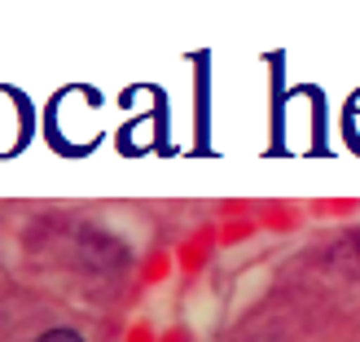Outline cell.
<instances>
[{"mask_svg": "<svg viewBox=\"0 0 360 342\" xmlns=\"http://www.w3.org/2000/svg\"><path fill=\"white\" fill-rule=\"evenodd\" d=\"M35 342H84V334H79V329H70V325H58V329H44Z\"/></svg>", "mask_w": 360, "mask_h": 342, "instance_id": "6da1fadb", "label": "cell"}]
</instances>
